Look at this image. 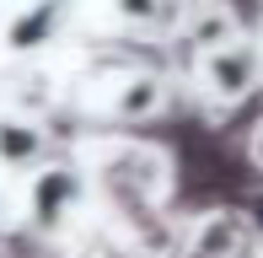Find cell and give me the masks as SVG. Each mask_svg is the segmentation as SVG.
Here are the masks:
<instances>
[{
  "label": "cell",
  "mask_w": 263,
  "mask_h": 258,
  "mask_svg": "<svg viewBox=\"0 0 263 258\" xmlns=\"http://www.w3.org/2000/svg\"><path fill=\"white\" fill-rule=\"evenodd\" d=\"M49 22H59V6H54V0H43L32 16H22L16 27H11V49H38V32L49 27Z\"/></svg>",
  "instance_id": "1"
},
{
  "label": "cell",
  "mask_w": 263,
  "mask_h": 258,
  "mask_svg": "<svg viewBox=\"0 0 263 258\" xmlns=\"http://www.w3.org/2000/svg\"><path fill=\"white\" fill-rule=\"evenodd\" d=\"M38 151V135L27 124H0V161H27Z\"/></svg>",
  "instance_id": "2"
}]
</instances>
